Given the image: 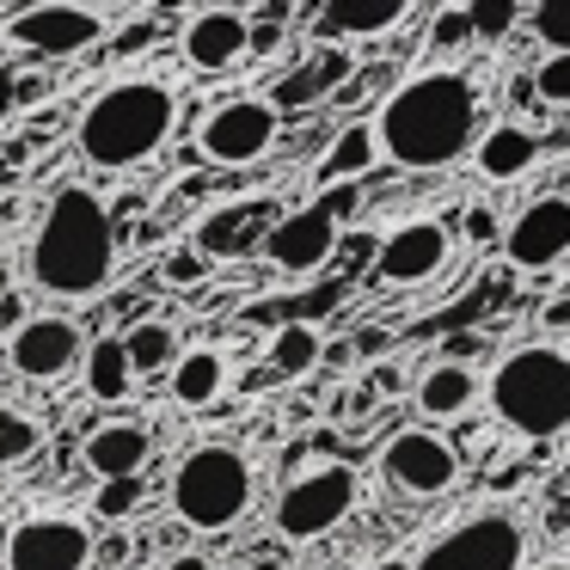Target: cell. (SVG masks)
Here are the masks:
<instances>
[{
    "instance_id": "484cf974",
    "label": "cell",
    "mask_w": 570,
    "mask_h": 570,
    "mask_svg": "<svg viewBox=\"0 0 570 570\" xmlns=\"http://www.w3.org/2000/svg\"><path fill=\"white\" fill-rule=\"evenodd\" d=\"M271 374H283V381H301V374H313L325 362V337H320V325L313 320H283L271 332Z\"/></svg>"
},
{
    "instance_id": "e575fe53",
    "label": "cell",
    "mask_w": 570,
    "mask_h": 570,
    "mask_svg": "<svg viewBox=\"0 0 570 570\" xmlns=\"http://www.w3.org/2000/svg\"><path fill=\"white\" fill-rule=\"evenodd\" d=\"M497 234H503V227H497V215H491V209H466V239H479V246H491Z\"/></svg>"
},
{
    "instance_id": "7402d4cb",
    "label": "cell",
    "mask_w": 570,
    "mask_h": 570,
    "mask_svg": "<svg viewBox=\"0 0 570 570\" xmlns=\"http://www.w3.org/2000/svg\"><path fill=\"white\" fill-rule=\"evenodd\" d=\"M80 386H87L99 405H124L129 393H136V362H129V350H124V337L117 332H99V337H87V350H80Z\"/></svg>"
},
{
    "instance_id": "5bb4252c",
    "label": "cell",
    "mask_w": 570,
    "mask_h": 570,
    "mask_svg": "<svg viewBox=\"0 0 570 570\" xmlns=\"http://www.w3.org/2000/svg\"><path fill=\"white\" fill-rule=\"evenodd\" d=\"M381 466H386V479H393L399 491L442 497V491L460 484V448L448 442L442 430H399V435H386Z\"/></svg>"
},
{
    "instance_id": "5b68a950",
    "label": "cell",
    "mask_w": 570,
    "mask_h": 570,
    "mask_svg": "<svg viewBox=\"0 0 570 570\" xmlns=\"http://www.w3.org/2000/svg\"><path fill=\"white\" fill-rule=\"evenodd\" d=\"M491 411L503 430L528 442H552L570 430V356L558 344H521L491 374Z\"/></svg>"
},
{
    "instance_id": "d6a6232c",
    "label": "cell",
    "mask_w": 570,
    "mask_h": 570,
    "mask_svg": "<svg viewBox=\"0 0 570 570\" xmlns=\"http://www.w3.org/2000/svg\"><path fill=\"white\" fill-rule=\"evenodd\" d=\"M533 92H540L546 105H570V50H552L533 68Z\"/></svg>"
},
{
    "instance_id": "7c38bea8",
    "label": "cell",
    "mask_w": 570,
    "mask_h": 570,
    "mask_svg": "<svg viewBox=\"0 0 570 570\" xmlns=\"http://www.w3.org/2000/svg\"><path fill=\"white\" fill-rule=\"evenodd\" d=\"M337 234H344V222H337V215L313 197L307 209L276 215V222L264 227L258 252H264V264H271V271H283V276H313V271H325V264H332Z\"/></svg>"
},
{
    "instance_id": "4fadbf2b",
    "label": "cell",
    "mask_w": 570,
    "mask_h": 570,
    "mask_svg": "<svg viewBox=\"0 0 570 570\" xmlns=\"http://www.w3.org/2000/svg\"><path fill=\"white\" fill-rule=\"evenodd\" d=\"M7 38L31 56H80L105 43V13L87 0H31L26 13H13Z\"/></svg>"
},
{
    "instance_id": "ac0fdd59",
    "label": "cell",
    "mask_w": 570,
    "mask_h": 570,
    "mask_svg": "<svg viewBox=\"0 0 570 570\" xmlns=\"http://www.w3.org/2000/svg\"><path fill=\"white\" fill-rule=\"evenodd\" d=\"M166 386H173L178 411H209L234 393V356L222 344H185L166 368Z\"/></svg>"
},
{
    "instance_id": "30bf717a",
    "label": "cell",
    "mask_w": 570,
    "mask_h": 570,
    "mask_svg": "<svg viewBox=\"0 0 570 570\" xmlns=\"http://www.w3.org/2000/svg\"><path fill=\"white\" fill-rule=\"evenodd\" d=\"M87 325L75 313H31V320L13 325L7 337V368L31 386H50V381H68L80 368V350H87Z\"/></svg>"
},
{
    "instance_id": "277c9868",
    "label": "cell",
    "mask_w": 570,
    "mask_h": 570,
    "mask_svg": "<svg viewBox=\"0 0 570 570\" xmlns=\"http://www.w3.org/2000/svg\"><path fill=\"white\" fill-rule=\"evenodd\" d=\"M166 503H173V521L190 533H209V540L234 533L258 503V466L234 442H197L166 479Z\"/></svg>"
},
{
    "instance_id": "83f0119b",
    "label": "cell",
    "mask_w": 570,
    "mask_h": 570,
    "mask_svg": "<svg viewBox=\"0 0 570 570\" xmlns=\"http://www.w3.org/2000/svg\"><path fill=\"white\" fill-rule=\"evenodd\" d=\"M141 509H148V479H141V472H124V479H99V484H92V515L111 521V528L136 521Z\"/></svg>"
},
{
    "instance_id": "4dcf8cb0",
    "label": "cell",
    "mask_w": 570,
    "mask_h": 570,
    "mask_svg": "<svg viewBox=\"0 0 570 570\" xmlns=\"http://www.w3.org/2000/svg\"><path fill=\"white\" fill-rule=\"evenodd\" d=\"M38 442H43V430L31 417H7L0 423V466H26L38 454Z\"/></svg>"
},
{
    "instance_id": "d590c367",
    "label": "cell",
    "mask_w": 570,
    "mask_h": 570,
    "mask_svg": "<svg viewBox=\"0 0 570 570\" xmlns=\"http://www.w3.org/2000/svg\"><path fill=\"white\" fill-rule=\"evenodd\" d=\"M546 533H570V497H546Z\"/></svg>"
},
{
    "instance_id": "2e32d148",
    "label": "cell",
    "mask_w": 570,
    "mask_h": 570,
    "mask_svg": "<svg viewBox=\"0 0 570 570\" xmlns=\"http://www.w3.org/2000/svg\"><path fill=\"white\" fill-rule=\"evenodd\" d=\"M178 56L197 75H227V68H239L252 56V19L234 13V7H203L178 31Z\"/></svg>"
},
{
    "instance_id": "44dd1931",
    "label": "cell",
    "mask_w": 570,
    "mask_h": 570,
    "mask_svg": "<svg viewBox=\"0 0 570 570\" xmlns=\"http://www.w3.org/2000/svg\"><path fill=\"white\" fill-rule=\"evenodd\" d=\"M411 13V0H325L320 7V38L325 43H362V38H386L399 31Z\"/></svg>"
},
{
    "instance_id": "3957f363",
    "label": "cell",
    "mask_w": 570,
    "mask_h": 570,
    "mask_svg": "<svg viewBox=\"0 0 570 570\" xmlns=\"http://www.w3.org/2000/svg\"><path fill=\"white\" fill-rule=\"evenodd\" d=\"M178 129V87L160 68H124L111 75L75 117V154L92 173H136L166 154Z\"/></svg>"
},
{
    "instance_id": "cb8c5ba5",
    "label": "cell",
    "mask_w": 570,
    "mask_h": 570,
    "mask_svg": "<svg viewBox=\"0 0 570 570\" xmlns=\"http://www.w3.org/2000/svg\"><path fill=\"white\" fill-rule=\"evenodd\" d=\"M472 399H479V374H472L466 362H430V368L417 374V411L435 423L472 411Z\"/></svg>"
},
{
    "instance_id": "52a82bcc",
    "label": "cell",
    "mask_w": 570,
    "mask_h": 570,
    "mask_svg": "<svg viewBox=\"0 0 570 570\" xmlns=\"http://www.w3.org/2000/svg\"><path fill=\"white\" fill-rule=\"evenodd\" d=\"M7 570H92L99 564V533L75 509H38L19 515L7 546H0Z\"/></svg>"
},
{
    "instance_id": "8fae6325",
    "label": "cell",
    "mask_w": 570,
    "mask_h": 570,
    "mask_svg": "<svg viewBox=\"0 0 570 570\" xmlns=\"http://www.w3.org/2000/svg\"><path fill=\"white\" fill-rule=\"evenodd\" d=\"M448 258H454V227L435 215H411L386 239H374V276L386 288H423L448 271Z\"/></svg>"
},
{
    "instance_id": "f35d334b",
    "label": "cell",
    "mask_w": 570,
    "mask_h": 570,
    "mask_svg": "<svg viewBox=\"0 0 570 570\" xmlns=\"http://www.w3.org/2000/svg\"><path fill=\"white\" fill-rule=\"evenodd\" d=\"M546 332H570V295H558L552 307H546Z\"/></svg>"
},
{
    "instance_id": "ba28073f",
    "label": "cell",
    "mask_w": 570,
    "mask_h": 570,
    "mask_svg": "<svg viewBox=\"0 0 570 570\" xmlns=\"http://www.w3.org/2000/svg\"><path fill=\"white\" fill-rule=\"evenodd\" d=\"M521 558H528L521 521L503 515V509H484V515H466L460 528L435 533L411 558V570H521Z\"/></svg>"
},
{
    "instance_id": "e0dca14e",
    "label": "cell",
    "mask_w": 570,
    "mask_h": 570,
    "mask_svg": "<svg viewBox=\"0 0 570 570\" xmlns=\"http://www.w3.org/2000/svg\"><path fill=\"white\" fill-rule=\"evenodd\" d=\"M276 215H283V203H276V197H234V203H222V209L197 215L190 246L209 252L215 264H222V258H246V252H258L264 227H271Z\"/></svg>"
},
{
    "instance_id": "f1b7e54d",
    "label": "cell",
    "mask_w": 570,
    "mask_h": 570,
    "mask_svg": "<svg viewBox=\"0 0 570 570\" xmlns=\"http://www.w3.org/2000/svg\"><path fill=\"white\" fill-rule=\"evenodd\" d=\"M209 276H215V258H209V252H197L190 239L160 258V283H166V288H203Z\"/></svg>"
},
{
    "instance_id": "60d3db41",
    "label": "cell",
    "mask_w": 570,
    "mask_h": 570,
    "mask_svg": "<svg viewBox=\"0 0 570 570\" xmlns=\"http://www.w3.org/2000/svg\"><path fill=\"white\" fill-rule=\"evenodd\" d=\"M381 570H411V564H405V558H393V564H381Z\"/></svg>"
},
{
    "instance_id": "1f68e13d",
    "label": "cell",
    "mask_w": 570,
    "mask_h": 570,
    "mask_svg": "<svg viewBox=\"0 0 570 570\" xmlns=\"http://www.w3.org/2000/svg\"><path fill=\"white\" fill-rule=\"evenodd\" d=\"M533 38L546 50H570V0H540L533 7Z\"/></svg>"
},
{
    "instance_id": "9c48e42d",
    "label": "cell",
    "mask_w": 570,
    "mask_h": 570,
    "mask_svg": "<svg viewBox=\"0 0 570 570\" xmlns=\"http://www.w3.org/2000/svg\"><path fill=\"white\" fill-rule=\"evenodd\" d=\"M283 136V111L271 99H222L197 124V160L203 166H252L276 148Z\"/></svg>"
},
{
    "instance_id": "7a4b0ae2",
    "label": "cell",
    "mask_w": 570,
    "mask_h": 570,
    "mask_svg": "<svg viewBox=\"0 0 570 570\" xmlns=\"http://www.w3.org/2000/svg\"><path fill=\"white\" fill-rule=\"evenodd\" d=\"M368 124L381 160H393L399 173H442L479 136V87L460 68H423L386 92Z\"/></svg>"
},
{
    "instance_id": "603a6c76",
    "label": "cell",
    "mask_w": 570,
    "mask_h": 570,
    "mask_svg": "<svg viewBox=\"0 0 570 570\" xmlns=\"http://www.w3.org/2000/svg\"><path fill=\"white\" fill-rule=\"evenodd\" d=\"M533 160H540V136L521 129V124H497V129H484V136H472V166H479L491 185H515Z\"/></svg>"
},
{
    "instance_id": "74e56055",
    "label": "cell",
    "mask_w": 570,
    "mask_h": 570,
    "mask_svg": "<svg viewBox=\"0 0 570 570\" xmlns=\"http://www.w3.org/2000/svg\"><path fill=\"white\" fill-rule=\"evenodd\" d=\"M160 570H215V558L209 552H173Z\"/></svg>"
},
{
    "instance_id": "d6986e66",
    "label": "cell",
    "mask_w": 570,
    "mask_h": 570,
    "mask_svg": "<svg viewBox=\"0 0 570 570\" xmlns=\"http://www.w3.org/2000/svg\"><path fill=\"white\" fill-rule=\"evenodd\" d=\"M350 68H356V62H350V50H332V43H320V50H313L307 62L288 68V75L276 80V87L264 92V99H271L283 117H288V111H313V105H325L337 87H344Z\"/></svg>"
},
{
    "instance_id": "ab89813d",
    "label": "cell",
    "mask_w": 570,
    "mask_h": 570,
    "mask_svg": "<svg viewBox=\"0 0 570 570\" xmlns=\"http://www.w3.org/2000/svg\"><path fill=\"white\" fill-rule=\"evenodd\" d=\"M178 7H185V0H160V13H178Z\"/></svg>"
},
{
    "instance_id": "9a60e30c",
    "label": "cell",
    "mask_w": 570,
    "mask_h": 570,
    "mask_svg": "<svg viewBox=\"0 0 570 570\" xmlns=\"http://www.w3.org/2000/svg\"><path fill=\"white\" fill-rule=\"evenodd\" d=\"M503 258L515 271H552L558 258H570V190L533 197L515 222L503 227Z\"/></svg>"
},
{
    "instance_id": "f546056e",
    "label": "cell",
    "mask_w": 570,
    "mask_h": 570,
    "mask_svg": "<svg viewBox=\"0 0 570 570\" xmlns=\"http://www.w3.org/2000/svg\"><path fill=\"white\" fill-rule=\"evenodd\" d=\"M466 19H472V38L503 43L521 19V0H466Z\"/></svg>"
},
{
    "instance_id": "d4e9b609",
    "label": "cell",
    "mask_w": 570,
    "mask_h": 570,
    "mask_svg": "<svg viewBox=\"0 0 570 570\" xmlns=\"http://www.w3.org/2000/svg\"><path fill=\"white\" fill-rule=\"evenodd\" d=\"M381 166V141H374V124H344L332 136V148L313 166V185H337V178H362Z\"/></svg>"
},
{
    "instance_id": "8992f818",
    "label": "cell",
    "mask_w": 570,
    "mask_h": 570,
    "mask_svg": "<svg viewBox=\"0 0 570 570\" xmlns=\"http://www.w3.org/2000/svg\"><path fill=\"white\" fill-rule=\"evenodd\" d=\"M362 503V479L350 460H320V466L295 472V479L276 491L271 503V533L283 546H307V540H325L337 533Z\"/></svg>"
},
{
    "instance_id": "b9f144b4",
    "label": "cell",
    "mask_w": 570,
    "mask_h": 570,
    "mask_svg": "<svg viewBox=\"0 0 570 570\" xmlns=\"http://www.w3.org/2000/svg\"><path fill=\"white\" fill-rule=\"evenodd\" d=\"M7 417H13V411H7V405H0V423H7Z\"/></svg>"
},
{
    "instance_id": "6da1fadb",
    "label": "cell",
    "mask_w": 570,
    "mask_h": 570,
    "mask_svg": "<svg viewBox=\"0 0 570 570\" xmlns=\"http://www.w3.org/2000/svg\"><path fill=\"white\" fill-rule=\"evenodd\" d=\"M117 264H124V252H117L111 203L92 185H62L26 246L31 288L62 301V307H80V301H99L117 283Z\"/></svg>"
},
{
    "instance_id": "4316f807",
    "label": "cell",
    "mask_w": 570,
    "mask_h": 570,
    "mask_svg": "<svg viewBox=\"0 0 570 570\" xmlns=\"http://www.w3.org/2000/svg\"><path fill=\"white\" fill-rule=\"evenodd\" d=\"M124 350H129V362H136L141 381H154V374L173 368V356L185 344H178V332L166 320H141V325H129V332H124Z\"/></svg>"
},
{
    "instance_id": "836d02e7",
    "label": "cell",
    "mask_w": 570,
    "mask_h": 570,
    "mask_svg": "<svg viewBox=\"0 0 570 570\" xmlns=\"http://www.w3.org/2000/svg\"><path fill=\"white\" fill-rule=\"evenodd\" d=\"M460 43H472V19L466 7H442L430 26V50H460Z\"/></svg>"
},
{
    "instance_id": "ffe728a7",
    "label": "cell",
    "mask_w": 570,
    "mask_h": 570,
    "mask_svg": "<svg viewBox=\"0 0 570 570\" xmlns=\"http://www.w3.org/2000/svg\"><path fill=\"white\" fill-rule=\"evenodd\" d=\"M80 460H87L92 479H124V472H148V460H154V435H148V423H136V417H111V423H99V430L87 435Z\"/></svg>"
},
{
    "instance_id": "8d00e7d4",
    "label": "cell",
    "mask_w": 570,
    "mask_h": 570,
    "mask_svg": "<svg viewBox=\"0 0 570 570\" xmlns=\"http://www.w3.org/2000/svg\"><path fill=\"white\" fill-rule=\"evenodd\" d=\"M13 62H7V56H0V129H7V124H13Z\"/></svg>"
}]
</instances>
